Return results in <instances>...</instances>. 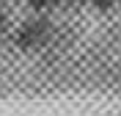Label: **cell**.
<instances>
[{"instance_id":"cell-4","label":"cell","mask_w":121,"mask_h":116,"mask_svg":"<svg viewBox=\"0 0 121 116\" xmlns=\"http://www.w3.org/2000/svg\"><path fill=\"white\" fill-rule=\"evenodd\" d=\"M3 25H6V11H3V6H0V31H3Z\"/></svg>"},{"instance_id":"cell-3","label":"cell","mask_w":121,"mask_h":116,"mask_svg":"<svg viewBox=\"0 0 121 116\" xmlns=\"http://www.w3.org/2000/svg\"><path fill=\"white\" fill-rule=\"evenodd\" d=\"M85 6H91L94 11H113L116 6H118V0H85Z\"/></svg>"},{"instance_id":"cell-1","label":"cell","mask_w":121,"mask_h":116,"mask_svg":"<svg viewBox=\"0 0 121 116\" xmlns=\"http://www.w3.org/2000/svg\"><path fill=\"white\" fill-rule=\"evenodd\" d=\"M58 39V25L47 11H33L14 28V47L22 55H44Z\"/></svg>"},{"instance_id":"cell-5","label":"cell","mask_w":121,"mask_h":116,"mask_svg":"<svg viewBox=\"0 0 121 116\" xmlns=\"http://www.w3.org/2000/svg\"><path fill=\"white\" fill-rule=\"evenodd\" d=\"M118 3H121V0H118Z\"/></svg>"},{"instance_id":"cell-2","label":"cell","mask_w":121,"mask_h":116,"mask_svg":"<svg viewBox=\"0 0 121 116\" xmlns=\"http://www.w3.org/2000/svg\"><path fill=\"white\" fill-rule=\"evenodd\" d=\"M25 6L30 8V11H55V8H60L63 3H69V0H22Z\"/></svg>"}]
</instances>
